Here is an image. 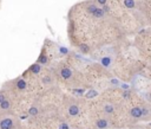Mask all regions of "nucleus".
Wrapping results in <instances>:
<instances>
[{
	"label": "nucleus",
	"mask_w": 151,
	"mask_h": 129,
	"mask_svg": "<svg viewBox=\"0 0 151 129\" xmlns=\"http://www.w3.org/2000/svg\"><path fill=\"white\" fill-rule=\"evenodd\" d=\"M79 51H80L82 53H89L90 47H89V45H86V44H80V45H79Z\"/></svg>",
	"instance_id": "nucleus-16"
},
{
	"label": "nucleus",
	"mask_w": 151,
	"mask_h": 129,
	"mask_svg": "<svg viewBox=\"0 0 151 129\" xmlns=\"http://www.w3.org/2000/svg\"><path fill=\"white\" fill-rule=\"evenodd\" d=\"M96 127H97V129H106L109 127V122L106 119H99L96 122Z\"/></svg>",
	"instance_id": "nucleus-6"
},
{
	"label": "nucleus",
	"mask_w": 151,
	"mask_h": 129,
	"mask_svg": "<svg viewBox=\"0 0 151 129\" xmlns=\"http://www.w3.org/2000/svg\"><path fill=\"white\" fill-rule=\"evenodd\" d=\"M59 75H60V77L63 79L67 81V79H71V78H72L73 72H72V70H71L68 66L63 65V66H60V69H59Z\"/></svg>",
	"instance_id": "nucleus-2"
},
{
	"label": "nucleus",
	"mask_w": 151,
	"mask_h": 129,
	"mask_svg": "<svg viewBox=\"0 0 151 129\" xmlns=\"http://www.w3.org/2000/svg\"><path fill=\"white\" fill-rule=\"evenodd\" d=\"M111 84H113V85H119V81H118L117 78H112V79H111Z\"/></svg>",
	"instance_id": "nucleus-21"
},
{
	"label": "nucleus",
	"mask_w": 151,
	"mask_h": 129,
	"mask_svg": "<svg viewBox=\"0 0 151 129\" xmlns=\"http://www.w3.org/2000/svg\"><path fill=\"white\" fill-rule=\"evenodd\" d=\"M124 6L126 8H135L136 7V1L135 0H124Z\"/></svg>",
	"instance_id": "nucleus-13"
},
{
	"label": "nucleus",
	"mask_w": 151,
	"mask_h": 129,
	"mask_svg": "<svg viewBox=\"0 0 151 129\" xmlns=\"http://www.w3.org/2000/svg\"><path fill=\"white\" fill-rule=\"evenodd\" d=\"M112 58L109 57V56H105V57H102L100 58V64L103 65L104 67H110L112 65Z\"/></svg>",
	"instance_id": "nucleus-9"
},
{
	"label": "nucleus",
	"mask_w": 151,
	"mask_h": 129,
	"mask_svg": "<svg viewBox=\"0 0 151 129\" xmlns=\"http://www.w3.org/2000/svg\"><path fill=\"white\" fill-rule=\"evenodd\" d=\"M150 126H151V123H150Z\"/></svg>",
	"instance_id": "nucleus-26"
},
{
	"label": "nucleus",
	"mask_w": 151,
	"mask_h": 129,
	"mask_svg": "<svg viewBox=\"0 0 151 129\" xmlns=\"http://www.w3.org/2000/svg\"><path fill=\"white\" fill-rule=\"evenodd\" d=\"M142 111H143V116H146L149 114V110L146 108H142Z\"/></svg>",
	"instance_id": "nucleus-23"
},
{
	"label": "nucleus",
	"mask_w": 151,
	"mask_h": 129,
	"mask_svg": "<svg viewBox=\"0 0 151 129\" xmlns=\"http://www.w3.org/2000/svg\"><path fill=\"white\" fill-rule=\"evenodd\" d=\"M29 71H30L31 73H33V75H38L41 71V65L38 64V63H34V64H32L30 66Z\"/></svg>",
	"instance_id": "nucleus-10"
},
{
	"label": "nucleus",
	"mask_w": 151,
	"mask_h": 129,
	"mask_svg": "<svg viewBox=\"0 0 151 129\" xmlns=\"http://www.w3.org/2000/svg\"><path fill=\"white\" fill-rule=\"evenodd\" d=\"M43 82L45 83V84H52V82H53V79L51 78V76H45L44 78H43Z\"/></svg>",
	"instance_id": "nucleus-17"
},
{
	"label": "nucleus",
	"mask_w": 151,
	"mask_h": 129,
	"mask_svg": "<svg viewBox=\"0 0 151 129\" xmlns=\"http://www.w3.org/2000/svg\"><path fill=\"white\" fill-rule=\"evenodd\" d=\"M59 51H60L61 55H67L68 53V49H66L64 46H59Z\"/></svg>",
	"instance_id": "nucleus-18"
},
{
	"label": "nucleus",
	"mask_w": 151,
	"mask_h": 129,
	"mask_svg": "<svg viewBox=\"0 0 151 129\" xmlns=\"http://www.w3.org/2000/svg\"><path fill=\"white\" fill-rule=\"evenodd\" d=\"M79 111H80V108L77 103H71L68 104L67 107V114L71 116V117H76L79 115Z\"/></svg>",
	"instance_id": "nucleus-3"
},
{
	"label": "nucleus",
	"mask_w": 151,
	"mask_h": 129,
	"mask_svg": "<svg viewBox=\"0 0 151 129\" xmlns=\"http://www.w3.org/2000/svg\"><path fill=\"white\" fill-rule=\"evenodd\" d=\"M121 87L123 88V90H124V91H127V90H129V85H127V84H125V83H124V84H121Z\"/></svg>",
	"instance_id": "nucleus-22"
},
{
	"label": "nucleus",
	"mask_w": 151,
	"mask_h": 129,
	"mask_svg": "<svg viewBox=\"0 0 151 129\" xmlns=\"http://www.w3.org/2000/svg\"><path fill=\"white\" fill-rule=\"evenodd\" d=\"M14 87L18 91H25L27 89V83L24 78H17L14 81Z\"/></svg>",
	"instance_id": "nucleus-4"
},
{
	"label": "nucleus",
	"mask_w": 151,
	"mask_h": 129,
	"mask_svg": "<svg viewBox=\"0 0 151 129\" xmlns=\"http://www.w3.org/2000/svg\"><path fill=\"white\" fill-rule=\"evenodd\" d=\"M130 115H131L133 119H141V117L143 116L142 108H141V107H133V108H131V110H130Z\"/></svg>",
	"instance_id": "nucleus-5"
},
{
	"label": "nucleus",
	"mask_w": 151,
	"mask_h": 129,
	"mask_svg": "<svg viewBox=\"0 0 151 129\" xmlns=\"http://www.w3.org/2000/svg\"><path fill=\"white\" fill-rule=\"evenodd\" d=\"M38 113H39V109H38V107H35V105L31 107L30 110H29V115H30V116H37Z\"/></svg>",
	"instance_id": "nucleus-15"
},
{
	"label": "nucleus",
	"mask_w": 151,
	"mask_h": 129,
	"mask_svg": "<svg viewBox=\"0 0 151 129\" xmlns=\"http://www.w3.org/2000/svg\"><path fill=\"white\" fill-rule=\"evenodd\" d=\"M59 129H70V127H68L67 123L64 122V123H60V124H59Z\"/></svg>",
	"instance_id": "nucleus-20"
},
{
	"label": "nucleus",
	"mask_w": 151,
	"mask_h": 129,
	"mask_svg": "<svg viewBox=\"0 0 151 129\" xmlns=\"http://www.w3.org/2000/svg\"><path fill=\"white\" fill-rule=\"evenodd\" d=\"M123 97H124V98H129V97H130V93H129V90L123 93Z\"/></svg>",
	"instance_id": "nucleus-25"
},
{
	"label": "nucleus",
	"mask_w": 151,
	"mask_h": 129,
	"mask_svg": "<svg viewBox=\"0 0 151 129\" xmlns=\"http://www.w3.org/2000/svg\"><path fill=\"white\" fill-rule=\"evenodd\" d=\"M96 96H98V91L94 89H90L86 94H85V98H94Z\"/></svg>",
	"instance_id": "nucleus-14"
},
{
	"label": "nucleus",
	"mask_w": 151,
	"mask_h": 129,
	"mask_svg": "<svg viewBox=\"0 0 151 129\" xmlns=\"http://www.w3.org/2000/svg\"><path fill=\"white\" fill-rule=\"evenodd\" d=\"M113 111H115V107L112 105V104H105L104 105V113L105 114H107V115H111V114H113Z\"/></svg>",
	"instance_id": "nucleus-12"
},
{
	"label": "nucleus",
	"mask_w": 151,
	"mask_h": 129,
	"mask_svg": "<svg viewBox=\"0 0 151 129\" xmlns=\"http://www.w3.org/2000/svg\"><path fill=\"white\" fill-rule=\"evenodd\" d=\"M97 2L99 5H102V6H105L106 5V0H97Z\"/></svg>",
	"instance_id": "nucleus-24"
},
{
	"label": "nucleus",
	"mask_w": 151,
	"mask_h": 129,
	"mask_svg": "<svg viewBox=\"0 0 151 129\" xmlns=\"http://www.w3.org/2000/svg\"><path fill=\"white\" fill-rule=\"evenodd\" d=\"M49 57L45 55V52L43 51L41 53H40V56L38 57V59H37V63L38 64H40V65H46V64H49Z\"/></svg>",
	"instance_id": "nucleus-7"
},
{
	"label": "nucleus",
	"mask_w": 151,
	"mask_h": 129,
	"mask_svg": "<svg viewBox=\"0 0 151 129\" xmlns=\"http://www.w3.org/2000/svg\"><path fill=\"white\" fill-rule=\"evenodd\" d=\"M17 124L13 117L4 116L0 119V129H15Z\"/></svg>",
	"instance_id": "nucleus-1"
},
{
	"label": "nucleus",
	"mask_w": 151,
	"mask_h": 129,
	"mask_svg": "<svg viewBox=\"0 0 151 129\" xmlns=\"http://www.w3.org/2000/svg\"><path fill=\"white\" fill-rule=\"evenodd\" d=\"M92 15H93L94 18H97V19H100V18H103V17L105 15V12H104V10H103V8L97 7V8L94 10V12L92 13Z\"/></svg>",
	"instance_id": "nucleus-11"
},
{
	"label": "nucleus",
	"mask_w": 151,
	"mask_h": 129,
	"mask_svg": "<svg viewBox=\"0 0 151 129\" xmlns=\"http://www.w3.org/2000/svg\"><path fill=\"white\" fill-rule=\"evenodd\" d=\"M5 99H7V97H6V95H5V93H4V91H0V103L4 102Z\"/></svg>",
	"instance_id": "nucleus-19"
},
{
	"label": "nucleus",
	"mask_w": 151,
	"mask_h": 129,
	"mask_svg": "<svg viewBox=\"0 0 151 129\" xmlns=\"http://www.w3.org/2000/svg\"><path fill=\"white\" fill-rule=\"evenodd\" d=\"M11 110V102L8 99H5L4 102L0 103V111L2 113H7Z\"/></svg>",
	"instance_id": "nucleus-8"
}]
</instances>
